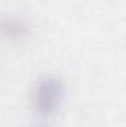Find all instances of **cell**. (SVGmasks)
Returning a JSON list of instances; mask_svg holds the SVG:
<instances>
[{
    "instance_id": "cell-3",
    "label": "cell",
    "mask_w": 126,
    "mask_h": 127,
    "mask_svg": "<svg viewBox=\"0 0 126 127\" xmlns=\"http://www.w3.org/2000/svg\"><path fill=\"white\" fill-rule=\"evenodd\" d=\"M39 127H43V126H39Z\"/></svg>"
},
{
    "instance_id": "cell-1",
    "label": "cell",
    "mask_w": 126,
    "mask_h": 127,
    "mask_svg": "<svg viewBox=\"0 0 126 127\" xmlns=\"http://www.w3.org/2000/svg\"><path fill=\"white\" fill-rule=\"evenodd\" d=\"M64 96V84L61 78L46 75L39 80L34 89V108L40 115L54 114Z\"/></svg>"
},
{
    "instance_id": "cell-2",
    "label": "cell",
    "mask_w": 126,
    "mask_h": 127,
    "mask_svg": "<svg viewBox=\"0 0 126 127\" xmlns=\"http://www.w3.org/2000/svg\"><path fill=\"white\" fill-rule=\"evenodd\" d=\"M3 30H4V32H10V35L15 38V37L24 35V32L27 31V25L24 24V21H21L18 18H12V19L4 21Z\"/></svg>"
}]
</instances>
